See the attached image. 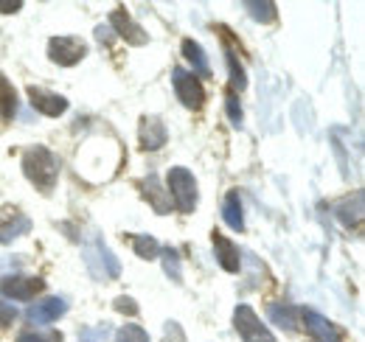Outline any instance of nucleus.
I'll return each instance as SVG.
<instances>
[{
    "label": "nucleus",
    "instance_id": "nucleus-1",
    "mask_svg": "<svg viewBox=\"0 0 365 342\" xmlns=\"http://www.w3.org/2000/svg\"><path fill=\"white\" fill-rule=\"evenodd\" d=\"M23 171L43 194H51L53 185H56V177H59V160L48 152L46 146H31L23 155Z\"/></svg>",
    "mask_w": 365,
    "mask_h": 342
},
{
    "label": "nucleus",
    "instance_id": "nucleus-2",
    "mask_svg": "<svg viewBox=\"0 0 365 342\" xmlns=\"http://www.w3.org/2000/svg\"><path fill=\"white\" fill-rule=\"evenodd\" d=\"M169 200L180 214H194L197 208V180L182 166L169 171Z\"/></svg>",
    "mask_w": 365,
    "mask_h": 342
},
{
    "label": "nucleus",
    "instance_id": "nucleus-12",
    "mask_svg": "<svg viewBox=\"0 0 365 342\" xmlns=\"http://www.w3.org/2000/svg\"><path fill=\"white\" fill-rule=\"evenodd\" d=\"M214 250H217V261L225 272H239L242 258H239V247L230 239H225L222 233H214Z\"/></svg>",
    "mask_w": 365,
    "mask_h": 342
},
{
    "label": "nucleus",
    "instance_id": "nucleus-28",
    "mask_svg": "<svg viewBox=\"0 0 365 342\" xmlns=\"http://www.w3.org/2000/svg\"><path fill=\"white\" fill-rule=\"evenodd\" d=\"M17 320V309L11 306V303H3L0 300V326H9V323H14Z\"/></svg>",
    "mask_w": 365,
    "mask_h": 342
},
{
    "label": "nucleus",
    "instance_id": "nucleus-16",
    "mask_svg": "<svg viewBox=\"0 0 365 342\" xmlns=\"http://www.w3.org/2000/svg\"><path fill=\"white\" fill-rule=\"evenodd\" d=\"M222 219H225V224H228L230 230H236V233L245 230L242 202H239V194H236V191H230L228 197H225V202H222Z\"/></svg>",
    "mask_w": 365,
    "mask_h": 342
},
{
    "label": "nucleus",
    "instance_id": "nucleus-26",
    "mask_svg": "<svg viewBox=\"0 0 365 342\" xmlns=\"http://www.w3.org/2000/svg\"><path fill=\"white\" fill-rule=\"evenodd\" d=\"M225 107H228V118L233 121V127H242V104L236 98V93L230 90L228 98H225Z\"/></svg>",
    "mask_w": 365,
    "mask_h": 342
},
{
    "label": "nucleus",
    "instance_id": "nucleus-30",
    "mask_svg": "<svg viewBox=\"0 0 365 342\" xmlns=\"http://www.w3.org/2000/svg\"><path fill=\"white\" fill-rule=\"evenodd\" d=\"M96 37H98L101 43H104V40L110 43V40H113V28H110V26H98V28H96Z\"/></svg>",
    "mask_w": 365,
    "mask_h": 342
},
{
    "label": "nucleus",
    "instance_id": "nucleus-17",
    "mask_svg": "<svg viewBox=\"0 0 365 342\" xmlns=\"http://www.w3.org/2000/svg\"><path fill=\"white\" fill-rule=\"evenodd\" d=\"M17 113V90L0 76V121H11Z\"/></svg>",
    "mask_w": 365,
    "mask_h": 342
},
{
    "label": "nucleus",
    "instance_id": "nucleus-5",
    "mask_svg": "<svg viewBox=\"0 0 365 342\" xmlns=\"http://www.w3.org/2000/svg\"><path fill=\"white\" fill-rule=\"evenodd\" d=\"M48 56H51V62L71 68V65H76L88 56V45L79 37H53L48 43Z\"/></svg>",
    "mask_w": 365,
    "mask_h": 342
},
{
    "label": "nucleus",
    "instance_id": "nucleus-4",
    "mask_svg": "<svg viewBox=\"0 0 365 342\" xmlns=\"http://www.w3.org/2000/svg\"><path fill=\"white\" fill-rule=\"evenodd\" d=\"M172 85H175V93L188 110H200L205 104V90L200 85V79L182 68H175L172 71Z\"/></svg>",
    "mask_w": 365,
    "mask_h": 342
},
{
    "label": "nucleus",
    "instance_id": "nucleus-13",
    "mask_svg": "<svg viewBox=\"0 0 365 342\" xmlns=\"http://www.w3.org/2000/svg\"><path fill=\"white\" fill-rule=\"evenodd\" d=\"M140 188H143V197L149 200V205H152L158 214H169V211H172L169 191H163V188H160V180H158L155 174H149V177L140 182Z\"/></svg>",
    "mask_w": 365,
    "mask_h": 342
},
{
    "label": "nucleus",
    "instance_id": "nucleus-7",
    "mask_svg": "<svg viewBox=\"0 0 365 342\" xmlns=\"http://www.w3.org/2000/svg\"><path fill=\"white\" fill-rule=\"evenodd\" d=\"M110 28H113V34H118L121 40H127L130 45H146L149 43V34L138 26L135 20H133L124 9H115V11L110 14Z\"/></svg>",
    "mask_w": 365,
    "mask_h": 342
},
{
    "label": "nucleus",
    "instance_id": "nucleus-19",
    "mask_svg": "<svg viewBox=\"0 0 365 342\" xmlns=\"http://www.w3.org/2000/svg\"><path fill=\"white\" fill-rule=\"evenodd\" d=\"M228 73H230V87H233V93H236V90L242 93V90L247 87V79H245V68L239 65V56H236L230 48H228Z\"/></svg>",
    "mask_w": 365,
    "mask_h": 342
},
{
    "label": "nucleus",
    "instance_id": "nucleus-21",
    "mask_svg": "<svg viewBox=\"0 0 365 342\" xmlns=\"http://www.w3.org/2000/svg\"><path fill=\"white\" fill-rule=\"evenodd\" d=\"M337 211H340L337 216L343 219V224H346V227H351V224H360V222H363V194H357V197H354V214H351V202L340 205Z\"/></svg>",
    "mask_w": 365,
    "mask_h": 342
},
{
    "label": "nucleus",
    "instance_id": "nucleus-31",
    "mask_svg": "<svg viewBox=\"0 0 365 342\" xmlns=\"http://www.w3.org/2000/svg\"><path fill=\"white\" fill-rule=\"evenodd\" d=\"M0 9L9 14V11H17V9H23V3H20V0H6V3L0 0Z\"/></svg>",
    "mask_w": 365,
    "mask_h": 342
},
{
    "label": "nucleus",
    "instance_id": "nucleus-9",
    "mask_svg": "<svg viewBox=\"0 0 365 342\" xmlns=\"http://www.w3.org/2000/svg\"><path fill=\"white\" fill-rule=\"evenodd\" d=\"M29 98H31V107L37 113H43L48 118H59L65 110H68V101L56 93H48L43 87H29Z\"/></svg>",
    "mask_w": 365,
    "mask_h": 342
},
{
    "label": "nucleus",
    "instance_id": "nucleus-3",
    "mask_svg": "<svg viewBox=\"0 0 365 342\" xmlns=\"http://www.w3.org/2000/svg\"><path fill=\"white\" fill-rule=\"evenodd\" d=\"M233 326H236L242 342H275V337L270 334V328L259 320V314H256L250 306H236V311H233Z\"/></svg>",
    "mask_w": 365,
    "mask_h": 342
},
{
    "label": "nucleus",
    "instance_id": "nucleus-14",
    "mask_svg": "<svg viewBox=\"0 0 365 342\" xmlns=\"http://www.w3.org/2000/svg\"><path fill=\"white\" fill-rule=\"evenodd\" d=\"M267 317L273 320L275 326H281V328H287V331H295V328H298V317H301V311H298L295 306H287V303H270Z\"/></svg>",
    "mask_w": 365,
    "mask_h": 342
},
{
    "label": "nucleus",
    "instance_id": "nucleus-20",
    "mask_svg": "<svg viewBox=\"0 0 365 342\" xmlns=\"http://www.w3.org/2000/svg\"><path fill=\"white\" fill-rule=\"evenodd\" d=\"M133 247H135L138 256L146 258V261L160 256V244H158L152 236H133Z\"/></svg>",
    "mask_w": 365,
    "mask_h": 342
},
{
    "label": "nucleus",
    "instance_id": "nucleus-18",
    "mask_svg": "<svg viewBox=\"0 0 365 342\" xmlns=\"http://www.w3.org/2000/svg\"><path fill=\"white\" fill-rule=\"evenodd\" d=\"M31 230V222H29V216H14L6 227H0V244H9L11 239H17V236H26Z\"/></svg>",
    "mask_w": 365,
    "mask_h": 342
},
{
    "label": "nucleus",
    "instance_id": "nucleus-24",
    "mask_svg": "<svg viewBox=\"0 0 365 342\" xmlns=\"http://www.w3.org/2000/svg\"><path fill=\"white\" fill-rule=\"evenodd\" d=\"M17 342H62L59 331H23Z\"/></svg>",
    "mask_w": 365,
    "mask_h": 342
},
{
    "label": "nucleus",
    "instance_id": "nucleus-15",
    "mask_svg": "<svg viewBox=\"0 0 365 342\" xmlns=\"http://www.w3.org/2000/svg\"><path fill=\"white\" fill-rule=\"evenodd\" d=\"M182 53H185V59L194 65V76H202V79L211 76V65H208L205 51L200 48V43H194V40H182Z\"/></svg>",
    "mask_w": 365,
    "mask_h": 342
},
{
    "label": "nucleus",
    "instance_id": "nucleus-22",
    "mask_svg": "<svg viewBox=\"0 0 365 342\" xmlns=\"http://www.w3.org/2000/svg\"><path fill=\"white\" fill-rule=\"evenodd\" d=\"M163 269H166V275L175 281V284H180L182 281V272H180V258L178 253L169 247V250H163Z\"/></svg>",
    "mask_w": 365,
    "mask_h": 342
},
{
    "label": "nucleus",
    "instance_id": "nucleus-25",
    "mask_svg": "<svg viewBox=\"0 0 365 342\" xmlns=\"http://www.w3.org/2000/svg\"><path fill=\"white\" fill-rule=\"evenodd\" d=\"M247 9H253V20H262V23L275 20V3H247Z\"/></svg>",
    "mask_w": 365,
    "mask_h": 342
},
{
    "label": "nucleus",
    "instance_id": "nucleus-8",
    "mask_svg": "<svg viewBox=\"0 0 365 342\" xmlns=\"http://www.w3.org/2000/svg\"><path fill=\"white\" fill-rule=\"evenodd\" d=\"M138 138H140V149L155 152V149L166 146L169 132H166L163 121H160L158 115H143V118H140V127H138Z\"/></svg>",
    "mask_w": 365,
    "mask_h": 342
},
{
    "label": "nucleus",
    "instance_id": "nucleus-6",
    "mask_svg": "<svg viewBox=\"0 0 365 342\" xmlns=\"http://www.w3.org/2000/svg\"><path fill=\"white\" fill-rule=\"evenodd\" d=\"M46 289L43 278H29V275H6L0 281V295L11 300H34Z\"/></svg>",
    "mask_w": 365,
    "mask_h": 342
},
{
    "label": "nucleus",
    "instance_id": "nucleus-29",
    "mask_svg": "<svg viewBox=\"0 0 365 342\" xmlns=\"http://www.w3.org/2000/svg\"><path fill=\"white\" fill-rule=\"evenodd\" d=\"M166 342H185V334L178 323H166V331H163Z\"/></svg>",
    "mask_w": 365,
    "mask_h": 342
},
{
    "label": "nucleus",
    "instance_id": "nucleus-10",
    "mask_svg": "<svg viewBox=\"0 0 365 342\" xmlns=\"http://www.w3.org/2000/svg\"><path fill=\"white\" fill-rule=\"evenodd\" d=\"M301 317H304V326H307V331L315 337L318 342H343V334H340V328L331 323V320H326V317H320L318 311H301Z\"/></svg>",
    "mask_w": 365,
    "mask_h": 342
},
{
    "label": "nucleus",
    "instance_id": "nucleus-23",
    "mask_svg": "<svg viewBox=\"0 0 365 342\" xmlns=\"http://www.w3.org/2000/svg\"><path fill=\"white\" fill-rule=\"evenodd\" d=\"M115 342H149V334H146L140 326H124V328L115 334Z\"/></svg>",
    "mask_w": 365,
    "mask_h": 342
},
{
    "label": "nucleus",
    "instance_id": "nucleus-27",
    "mask_svg": "<svg viewBox=\"0 0 365 342\" xmlns=\"http://www.w3.org/2000/svg\"><path fill=\"white\" fill-rule=\"evenodd\" d=\"M115 311L135 317V314H138V303L133 298H127V295H121V298H115Z\"/></svg>",
    "mask_w": 365,
    "mask_h": 342
},
{
    "label": "nucleus",
    "instance_id": "nucleus-11",
    "mask_svg": "<svg viewBox=\"0 0 365 342\" xmlns=\"http://www.w3.org/2000/svg\"><path fill=\"white\" fill-rule=\"evenodd\" d=\"M65 311H68V303L62 298H46V300H40L37 306L29 309V320L37 323V326H46V323L59 320Z\"/></svg>",
    "mask_w": 365,
    "mask_h": 342
}]
</instances>
